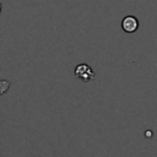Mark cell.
Returning a JSON list of instances; mask_svg holds the SVG:
<instances>
[{"label": "cell", "instance_id": "1", "mask_svg": "<svg viewBox=\"0 0 157 157\" xmlns=\"http://www.w3.org/2000/svg\"><path fill=\"white\" fill-rule=\"evenodd\" d=\"M74 75L76 78L83 81V82H88L92 78H94V71L92 70V67L87 64H78L75 70H74Z\"/></svg>", "mask_w": 157, "mask_h": 157}, {"label": "cell", "instance_id": "2", "mask_svg": "<svg viewBox=\"0 0 157 157\" xmlns=\"http://www.w3.org/2000/svg\"><path fill=\"white\" fill-rule=\"evenodd\" d=\"M121 28L126 33H134L139 28V20L135 16H125L121 21Z\"/></svg>", "mask_w": 157, "mask_h": 157}, {"label": "cell", "instance_id": "3", "mask_svg": "<svg viewBox=\"0 0 157 157\" xmlns=\"http://www.w3.org/2000/svg\"><path fill=\"white\" fill-rule=\"evenodd\" d=\"M10 86H11L10 81H7V80H1V81H0V96H2L4 93H6L7 90L10 88Z\"/></svg>", "mask_w": 157, "mask_h": 157}, {"label": "cell", "instance_id": "4", "mask_svg": "<svg viewBox=\"0 0 157 157\" xmlns=\"http://www.w3.org/2000/svg\"><path fill=\"white\" fill-rule=\"evenodd\" d=\"M0 12H1V4H0Z\"/></svg>", "mask_w": 157, "mask_h": 157}]
</instances>
